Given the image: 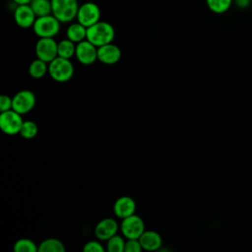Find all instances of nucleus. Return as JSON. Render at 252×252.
I'll use <instances>...</instances> for the list:
<instances>
[{
  "mask_svg": "<svg viewBox=\"0 0 252 252\" xmlns=\"http://www.w3.org/2000/svg\"><path fill=\"white\" fill-rule=\"evenodd\" d=\"M115 36L113 26L105 21H98L94 25L87 28V39L96 47L110 43Z\"/></svg>",
  "mask_w": 252,
  "mask_h": 252,
  "instance_id": "1",
  "label": "nucleus"
},
{
  "mask_svg": "<svg viewBox=\"0 0 252 252\" xmlns=\"http://www.w3.org/2000/svg\"><path fill=\"white\" fill-rule=\"evenodd\" d=\"M48 74L56 82H68L74 75V66L70 59L57 56L48 63Z\"/></svg>",
  "mask_w": 252,
  "mask_h": 252,
  "instance_id": "2",
  "label": "nucleus"
},
{
  "mask_svg": "<svg viewBox=\"0 0 252 252\" xmlns=\"http://www.w3.org/2000/svg\"><path fill=\"white\" fill-rule=\"evenodd\" d=\"M79 7L78 0H51L52 15L61 23H70L75 20Z\"/></svg>",
  "mask_w": 252,
  "mask_h": 252,
  "instance_id": "3",
  "label": "nucleus"
},
{
  "mask_svg": "<svg viewBox=\"0 0 252 252\" xmlns=\"http://www.w3.org/2000/svg\"><path fill=\"white\" fill-rule=\"evenodd\" d=\"M61 22L52 14L37 17L32 30L38 37H54L60 31Z\"/></svg>",
  "mask_w": 252,
  "mask_h": 252,
  "instance_id": "4",
  "label": "nucleus"
},
{
  "mask_svg": "<svg viewBox=\"0 0 252 252\" xmlns=\"http://www.w3.org/2000/svg\"><path fill=\"white\" fill-rule=\"evenodd\" d=\"M120 229L126 239H139L145 231V222L141 217L133 214L122 219Z\"/></svg>",
  "mask_w": 252,
  "mask_h": 252,
  "instance_id": "5",
  "label": "nucleus"
},
{
  "mask_svg": "<svg viewBox=\"0 0 252 252\" xmlns=\"http://www.w3.org/2000/svg\"><path fill=\"white\" fill-rule=\"evenodd\" d=\"M100 9L94 2H85L80 5L76 20L86 28H89L100 21Z\"/></svg>",
  "mask_w": 252,
  "mask_h": 252,
  "instance_id": "6",
  "label": "nucleus"
},
{
  "mask_svg": "<svg viewBox=\"0 0 252 252\" xmlns=\"http://www.w3.org/2000/svg\"><path fill=\"white\" fill-rule=\"evenodd\" d=\"M23 122L22 114L18 113L14 109L3 111L0 114V128L7 135L20 133Z\"/></svg>",
  "mask_w": 252,
  "mask_h": 252,
  "instance_id": "7",
  "label": "nucleus"
},
{
  "mask_svg": "<svg viewBox=\"0 0 252 252\" xmlns=\"http://www.w3.org/2000/svg\"><path fill=\"white\" fill-rule=\"evenodd\" d=\"M58 42L54 37H39L35 43V55L37 58L49 63L58 56Z\"/></svg>",
  "mask_w": 252,
  "mask_h": 252,
  "instance_id": "8",
  "label": "nucleus"
},
{
  "mask_svg": "<svg viewBox=\"0 0 252 252\" xmlns=\"http://www.w3.org/2000/svg\"><path fill=\"white\" fill-rule=\"evenodd\" d=\"M12 109L20 114H27L35 105L36 98L34 94L29 90H22L18 92L13 97Z\"/></svg>",
  "mask_w": 252,
  "mask_h": 252,
  "instance_id": "9",
  "label": "nucleus"
},
{
  "mask_svg": "<svg viewBox=\"0 0 252 252\" xmlns=\"http://www.w3.org/2000/svg\"><path fill=\"white\" fill-rule=\"evenodd\" d=\"M75 56L83 65H92L97 60V47L88 39L76 44Z\"/></svg>",
  "mask_w": 252,
  "mask_h": 252,
  "instance_id": "10",
  "label": "nucleus"
},
{
  "mask_svg": "<svg viewBox=\"0 0 252 252\" xmlns=\"http://www.w3.org/2000/svg\"><path fill=\"white\" fill-rule=\"evenodd\" d=\"M36 18L37 17L34 14L30 4H22V5L15 6L14 20L20 28H23V29H29L31 27L32 28Z\"/></svg>",
  "mask_w": 252,
  "mask_h": 252,
  "instance_id": "11",
  "label": "nucleus"
},
{
  "mask_svg": "<svg viewBox=\"0 0 252 252\" xmlns=\"http://www.w3.org/2000/svg\"><path fill=\"white\" fill-rule=\"evenodd\" d=\"M118 231V223L114 219L105 218L100 220L95 227L94 234L98 240L107 241L110 237L117 234Z\"/></svg>",
  "mask_w": 252,
  "mask_h": 252,
  "instance_id": "12",
  "label": "nucleus"
},
{
  "mask_svg": "<svg viewBox=\"0 0 252 252\" xmlns=\"http://www.w3.org/2000/svg\"><path fill=\"white\" fill-rule=\"evenodd\" d=\"M121 58V49L110 42L97 47V60L106 65H113Z\"/></svg>",
  "mask_w": 252,
  "mask_h": 252,
  "instance_id": "13",
  "label": "nucleus"
},
{
  "mask_svg": "<svg viewBox=\"0 0 252 252\" xmlns=\"http://www.w3.org/2000/svg\"><path fill=\"white\" fill-rule=\"evenodd\" d=\"M135 211L136 202L129 196L119 197L113 205V212L115 216L121 220L135 214Z\"/></svg>",
  "mask_w": 252,
  "mask_h": 252,
  "instance_id": "14",
  "label": "nucleus"
},
{
  "mask_svg": "<svg viewBox=\"0 0 252 252\" xmlns=\"http://www.w3.org/2000/svg\"><path fill=\"white\" fill-rule=\"evenodd\" d=\"M139 241L142 248L147 251H156L162 244L161 236L154 230H145L139 237Z\"/></svg>",
  "mask_w": 252,
  "mask_h": 252,
  "instance_id": "15",
  "label": "nucleus"
},
{
  "mask_svg": "<svg viewBox=\"0 0 252 252\" xmlns=\"http://www.w3.org/2000/svg\"><path fill=\"white\" fill-rule=\"evenodd\" d=\"M66 37L75 43L87 39V28L79 22L72 23L66 30Z\"/></svg>",
  "mask_w": 252,
  "mask_h": 252,
  "instance_id": "16",
  "label": "nucleus"
},
{
  "mask_svg": "<svg viewBox=\"0 0 252 252\" xmlns=\"http://www.w3.org/2000/svg\"><path fill=\"white\" fill-rule=\"evenodd\" d=\"M48 72V63L36 58L29 66V74L34 79L42 78Z\"/></svg>",
  "mask_w": 252,
  "mask_h": 252,
  "instance_id": "17",
  "label": "nucleus"
},
{
  "mask_svg": "<svg viewBox=\"0 0 252 252\" xmlns=\"http://www.w3.org/2000/svg\"><path fill=\"white\" fill-rule=\"evenodd\" d=\"M39 252H64L65 246L63 242L56 238H47L38 245Z\"/></svg>",
  "mask_w": 252,
  "mask_h": 252,
  "instance_id": "18",
  "label": "nucleus"
},
{
  "mask_svg": "<svg viewBox=\"0 0 252 252\" xmlns=\"http://www.w3.org/2000/svg\"><path fill=\"white\" fill-rule=\"evenodd\" d=\"M30 5L36 17L52 14L51 0H32Z\"/></svg>",
  "mask_w": 252,
  "mask_h": 252,
  "instance_id": "19",
  "label": "nucleus"
},
{
  "mask_svg": "<svg viewBox=\"0 0 252 252\" xmlns=\"http://www.w3.org/2000/svg\"><path fill=\"white\" fill-rule=\"evenodd\" d=\"M58 56L70 59L75 55L76 52V44L72 40L66 37V39H63L58 42Z\"/></svg>",
  "mask_w": 252,
  "mask_h": 252,
  "instance_id": "20",
  "label": "nucleus"
},
{
  "mask_svg": "<svg viewBox=\"0 0 252 252\" xmlns=\"http://www.w3.org/2000/svg\"><path fill=\"white\" fill-rule=\"evenodd\" d=\"M206 4L213 13L222 14L230 8L232 0H206Z\"/></svg>",
  "mask_w": 252,
  "mask_h": 252,
  "instance_id": "21",
  "label": "nucleus"
},
{
  "mask_svg": "<svg viewBox=\"0 0 252 252\" xmlns=\"http://www.w3.org/2000/svg\"><path fill=\"white\" fill-rule=\"evenodd\" d=\"M13 249L15 252H36L38 246L29 238H21L14 243Z\"/></svg>",
  "mask_w": 252,
  "mask_h": 252,
  "instance_id": "22",
  "label": "nucleus"
},
{
  "mask_svg": "<svg viewBox=\"0 0 252 252\" xmlns=\"http://www.w3.org/2000/svg\"><path fill=\"white\" fill-rule=\"evenodd\" d=\"M125 242L121 235L115 234L106 241V249L108 252H124Z\"/></svg>",
  "mask_w": 252,
  "mask_h": 252,
  "instance_id": "23",
  "label": "nucleus"
},
{
  "mask_svg": "<svg viewBox=\"0 0 252 252\" xmlns=\"http://www.w3.org/2000/svg\"><path fill=\"white\" fill-rule=\"evenodd\" d=\"M38 131L37 125L31 120H27L23 122V125L20 130V135L25 139H32L36 136Z\"/></svg>",
  "mask_w": 252,
  "mask_h": 252,
  "instance_id": "24",
  "label": "nucleus"
},
{
  "mask_svg": "<svg viewBox=\"0 0 252 252\" xmlns=\"http://www.w3.org/2000/svg\"><path fill=\"white\" fill-rule=\"evenodd\" d=\"M83 251L84 252H103L104 248L99 241L90 240L84 245Z\"/></svg>",
  "mask_w": 252,
  "mask_h": 252,
  "instance_id": "25",
  "label": "nucleus"
},
{
  "mask_svg": "<svg viewBox=\"0 0 252 252\" xmlns=\"http://www.w3.org/2000/svg\"><path fill=\"white\" fill-rule=\"evenodd\" d=\"M143 248L139 239H127L125 242V249L124 252H140Z\"/></svg>",
  "mask_w": 252,
  "mask_h": 252,
  "instance_id": "26",
  "label": "nucleus"
},
{
  "mask_svg": "<svg viewBox=\"0 0 252 252\" xmlns=\"http://www.w3.org/2000/svg\"><path fill=\"white\" fill-rule=\"evenodd\" d=\"M13 105V98L6 94H2L0 96V111H7L9 109H12Z\"/></svg>",
  "mask_w": 252,
  "mask_h": 252,
  "instance_id": "27",
  "label": "nucleus"
},
{
  "mask_svg": "<svg viewBox=\"0 0 252 252\" xmlns=\"http://www.w3.org/2000/svg\"><path fill=\"white\" fill-rule=\"evenodd\" d=\"M32 0H12L15 5H22V4H30Z\"/></svg>",
  "mask_w": 252,
  "mask_h": 252,
  "instance_id": "28",
  "label": "nucleus"
}]
</instances>
